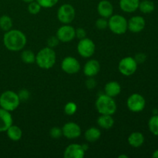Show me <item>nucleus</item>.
Wrapping results in <instances>:
<instances>
[{
	"label": "nucleus",
	"mask_w": 158,
	"mask_h": 158,
	"mask_svg": "<svg viewBox=\"0 0 158 158\" xmlns=\"http://www.w3.org/2000/svg\"><path fill=\"white\" fill-rule=\"evenodd\" d=\"M22 1H23L24 2H26V3H29V2H32L35 1V0H22Z\"/></svg>",
	"instance_id": "79ce46f5"
},
{
	"label": "nucleus",
	"mask_w": 158,
	"mask_h": 158,
	"mask_svg": "<svg viewBox=\"0 0 158 158\" xmlns=\"http://www.w3.org/2000/svg\"><path fill=\"white\" fill-rule=\"evenodd\" d=\"M97 12L101 17L109 19L114 13L112 3L107 0H102L97 6Z\"/></svg>",
	"instance_id": "f3484780"
},
{
	"label": "nucleus",
	"mask_w": 158,
	"mask_h": 158,
	"mask_svg": "<svg viewBox=\"0 0 158 158\" xmlns=\"http://www.w3.org/2000/svg\"><path fill=\"white\" fill-rule=\"evenodd\" d=\"M12 119L11 112L0 107V133L6 132L8 128L12 125Z\"/></svg>",
	"instance_id": "dca6fc26"
},
{
	"label": "nucleus",
	"mask_w": 158,
	"mask_h": 158,
	"mask_svg": "<svg viewBox=\"0 0 158 158\" xmlns=\"http://www.w3.org/2000/svg\"><path fill=\"white\" fill-rule=\"evenodd\" d=\"M144 136L141 132H133L130 134L128 137V143L131 145L132 148H140L144 143Z\"/></svg>",
	"instance_id": "aec40b11"
},
{
	"label": "nucleus",
	"mask_w": 158,
	"mask_h": 158,
	"mask_svg": "<svg viewBox=\"0 0 158 158\" xmlns=\"http://www.w3.org/2000/svg\"><path fill=\"white\" fill-rule=\"evenodd\" d=\"M96 109L100 114L114 115L117 109L114 98L106 94H101L97 97L95 103Z\"/></svg>",
	"instance_id": "7ed1b4c3"
},
{
	"label": "nucleus",
	"mask_w": 158,
	"mask_h": 158,
	"mask_svg": "<svg viewBox=\"0 0 158 158\" xmlns=\"http://www.w3.org/2000/svg\"><path fill=\"white\" fill-rule=\"evenodd\" d=\"M27 43V38L22 31L10 29L6 32L3 36V44L9 51L18 52L23 50Z\"/></svg>",
	"instance_id": "f257e3e1"
},
{
	"label": "nucleus",
	"mask_w": 158,
	"mask_h": 158,
	"mask_svg": "<svg viewBox=\"0 0 158 158\" xmlns=\"http://www.w3.org/2000/svg\"><path fill=\"white\" fill-rule=\"evenodd\" d=\"M35 1L41 6L42 8L49 9V8H52L56 6L59 0H35Z\"/></svg>",
	"instance_id": "c756f323"
},
{
	"label": "nucleus",
	"mask_w": 158,
	"mask_h": 158,
	"mask_svg": "<svg viewBox=\"0 0 158 158\" xmlns=\"http://www.w3.org/2000/svg\"><path fill=\"white\" fill-rule=\"evenodd\" d=\"M59 43H60V40L57 38L56 35V36L49 37L47 40V46L48 47L52 48V49H54L55 47H56L59 45Z\"/></svg>",
	"instance_id": "473e14b6"
},
{
	"label": "nucleus",
	"mask_w": 158,
	"mask_h": 158,
	"mask_svg": "<svg viewBox=\"0 0 158 158\" xmlns=\"http://www.w3.org/2000/svg\"><path fill=\"white\" fill-rule=\"evenodd\" d=\"M152 157L154 158H158V149L154 151L152 154Z\"/></svg>",
	"instance_id": "4c0bfd02"
},
{
	"label": "nucleus",
	"mask_w": 158,
	"mask_h": 158,
	"mask_svg": "<svg viewBox=\"0 0 158 158\" xmlns=\"http://www.w3.org/2000/svg\"><path fill=\"white\" fill-rule=\"evenodd\" d=\"M138 63L136 62L134 57L126 56L120 60L118 64L119 72L123 76L130 77L136 73Z\"/></svg>",
	"instance_id": "0eeeda50"
},
{
	"label": "nucleus",
	"mask_w": 158,
	"mask_h": 158,
	"mask_svg": "<svg viewBox=\"0 0 158 158\" xmlns=\"http://www.w3.org/2000/svg\"><path fill=\"white\" fill-rule=\"evenodd\" d=\"M128 30L134 33H138L142 32L146 26V21L144 18L140 15H135L127 21Z\"/></svg>",
	"instance_id": "4468645a"
},
{
	"label": "nucleus",
	"mask_w": 158,
	"mask_h": 158,
	"mask_svg": "<svg viewBox=\"0 0 158 158\" xmlns=\"http://www.w3.org/2000/svg\"><path fill=\"white\" fill-rule=\"evenodd\" d=\"M12 19L7 15H3L0 17V29L4 32L10 30L12 28Z\"/></svg>",
	"instance_id": "393cba45"
},
{
	"label": "nucleus",
	"mask_w": 158,
	"mask_h": 158,
	"mask_svg": "<svg viewBox=\"0 0 158 158\" xmlns=\"http://www.w3.org/2000/svg\"><path fill=\"white\" fill-rule=\"evenodd\" d=\"M148 128L151 134L158 137V114L153 115L148 120Z\"/></svg>",
	"instance_id": "a878e982"
},
{
	"label": "nucleus",
	"mask_w": 158,
	"mask_h": 158,
	"mask_svg": "<svg viewBox=\"0 0 158 158\" xmlns=\"http://www.w3.org/2000/svg\"><path fill=\"white\" fill-rule=\"evenodd\" d=\"M20 102L18 94L12 90H6L0 95V107L9 112L15 110Z\"/></svg>",
	"instance_id": "20e7f679"
},
{
	"label": "nucleus",
	"mask_w": 158,
	"mask_h": 158,
	"mask_svg": "<svg viewBox=\"0 0 158 158\" xmlns=\"http://www.w3.org/2000/svg\"><path fill=\"white\" fill-rule=\"evenodd\" d=\"M140 2V0H120L119 6L123 12L132 13L138 9Z\"/></svg>",
	"instance_id": "a211bd4d"
},
{
	"label": "nucleus",
	"mask_w": 158,
	"mask_h": 158,
	"mask_svg": "<svg viewBox=\"0 0 158 158\" xmlns=\"http://www.w3.org/2000/svg\"><path fill=\"white\" fill-rule=\"evenodd\" d=\"M82 147H83V150H84L85 151H87V149H88V148H89V147H88L87 144H82Z\"/></svg>",
	"instance_id": "58836bf2"
},
{
	"label": "nucleus",
	"mask_w": 158,
	"mask_h": 158,
	"mask_svg": "<svg viewBox=\"0 0 158 158\" xmlns=\"http://www.w3.org/2000/svg\"><path fill=\"white\" fill-rule=\"evenodd\" d=\"M138 9H140L142 13L149 14L154 12V10L155 9V5H154V2L151 1V0H143V1L140 2Z\"/></svg>",
	"instance_id": "b1692460"
},
{
	"label": "nucleus",
	"mask_w": 158,
	"mask_h": 158,
	"mask_svg": "<svg viewBox=\"0 0 158 158\" xmlns=\"http://www.w3.org/2000/svg\"><path fill=\"white\" fill-rule=\"evenodd\" d=\"M134 59H135L136 62L137 63H143L146 61L147 56L144 53H143V52H139V53H137L134 56Z\"/></svg>",
	"instance_id": "f704fd0d"
},
{
	"label": "nucleus",
	"mask_w": 158,
	"mask_h": 158,
	"mask_svg": "<svg viewBox=\"0 0 158 158\" xmlns=\"http://www.w3.org/2000/svg\"><path fill=\"white\" fill-rule=\"evenodd\" d=\"M96 51V45L89 38L81 39L77 44V52L83 58H90Z\"/></svg>",
	"instance_id": "6e6552de"
},
{
	"label": "nucleus",
	"mask_w": 158,
	"mask_h": 158,
	"mask_svg": "<svg viewBox=\"0 0 158 158\" xmlns=\"http://www.w3.org/2000/svg\"><path fill=\"white\" fill-rule=\"evenodd\" d=\"M61 68L66 73L73 75L77 73L80 71V63L75 57L66 56L62 61Z\"/></svg>",
	"instance_id": "9b49d317"
},
{
	"label": "nucleus",
	"mask_w": 158,
	"mask_h": 158,
	"mask_svg": "<svg viewBox=\"0 0 158 158\" xmlns=\"http://www.w3.org/2000/svg\"><path fill=\"white\" fill-rule=\"evenodd\" d=\"M96 84H97L96 80L93 77H89V79L86 81V86L89 89H94L96 86Z\"/></svg>",
	"instance_id": "e433bc0d"
},
{
	"label": "nucleus",
	"mask_w": 158,
	"mask_h": 158,
	"mask_svg": "<svg viewBox=\"0 0 158 158\" xmlns=\"http://www.w3.org/2000/svg\"><path fill=\"white\" fill-rule=\"evenodd\" d=\"M35 62L41 69H49L53 67L56 62V54L54 49L47 46L40 49L35 55Z\"/></svg>",
	"instance_id": "f03ea898"
},
{
	"label": "nucleus",
	"mask_w": 158,
	"mask_h": 158,
	"mask_svg": "<svg viewBox=\"0 0 158 158\" xmlns=\"http://www.w3.org/2000/svg\"><path fill=\"white\" fill-rule=\"evenodd\" d=\"M20 101H26L29 98V92L26 89H21L18 94Z\"/></svg>",
	"instance_id": "72a5a7b5"
},
{
	"label": "nucleus",
	"mask_w": 158,
	"mask_h": 158,
	"mask_svg": "<svg viewBox=\"0 0 158 158\" xmlns=\"http://www.w3.org/2000/svg\"><path fill=\"white\" fill-rule=\"evenodd\" d=\"M97 123L100 127L104 130H109L112 128L114 125V119L112 115H106V114H100V117L97 118Z\"/></svg>",
	"instance_id": "412c9836"
},
{
	"label": "nucleus",
	"mask_w": 158,
	"mask_h": 158,
	"mask_svg": "<svg viewBox=\"0 0 158 158\" xmlns=\"http://www.w3.org/2000/svg\"><path fill=\"white\" fill-rule=\"evenodd\" d=\"M84 137L86 141L89 142V143H94V142L97 141L100 138L101 131H100V129L95 127H89L85 132Z\"/></svg>",
	"instance_id": "5701e85b"
},
{
	"label": "nucleus",
	"mask_w": 158,
	"mask_h": 158,
	"mask_svg": "<svg viewBox=\"0 0 158 158\" xmlns=\"http://www.w3.org/2000/svg\"><path fill=\"white\" fill-rule=\"evenodd\" d=\"M63 136L67 139H77L80 137L82 131L80 127L74 122H68L62 127Z\"/></svg>",
	"instance_id": "f8f14e48"
},
{
	"label": "nucleus",
	"mask_w": 158,
	"mask_h": 158,
	"mask_svg": "<svg viewBox=\"0 0 158 158\" xmlns=\"http://www.w3.org/2000/svg\"><path fill=\"white\" fill-rule=\"evenodd\" d=\"M85 152L86 151L83 150L81 144L71 143L65 149L63 157L65 158H83L85 156Z\"/></svg>",
	"instance_id": "ddd939ff"
},
{
	"label": "nucleus",
	"mask_w": 158,
	"mask_h": 158,
	"mask_svg": "<svg viewBox=\"0 0 158 158\" xmlns=\"http://www.w3.org/2000/svg\"><path fill=\"white\" fill-rule=\"evenodd\" d=\"M56 35L61 43H69L76 38V29L69 24H63L57 29Z\"/></svg>",
	"instance_id": "9d476101"
},
{
	"label": "nucleus",
	"mask_w": 158,
	"mask_h": 158,
	"mask_svg": "<svg viewBox=\"0 0 158 158\" xmlns=\"http://www.w3.org/2000/svg\"><path fill=\"white\" fill-rule=\"evenodd\" d=\"M21 60L23 62L27 64H32L35 61V55L32 50L26 49L23 50L21 53Z\"/></svg>",
	"instance_id": "bb28decb"
},
{
	"label": "nucleus",
	"mask_w": 158,
	"mask_h": 158,
	"mask_svg": "<svg viewBox=\"0 0 158 158\" xmlns=\"http://www.w3.org/2000/svg\"><path fill=\"white\" fill-rule=\"evenodd\" d=\"M96 27L100 30H104V29L108 28V20L107 19L103 18V17H100L96 21L95 23Z\"/></svg>",
	"instance_id": "7c9ffc66"
},
{
	"label": "nucleus",
	"mask_w": 158,
	"mask_h": 158,
	"mask_svg": "<svg viewBox=\"0 0 158 158\" xmlns=\"http://www.w3.org/2000/svg\"><path fill=\"white\" fill-rule=\"evenodd\" d=\"M104 92L106 95L114 98L121 93V86L117 81H110L105 85Z\"/></svg>",
	"instance_id": "6ab92c4d"
},
{
	"label": "nucleus",
	"mask_w": 158,
	"mask_h": 158,
	"mask_svg": "<svg viewBox=\"0 0 158 158\" xmlns=\"http://www.w3.org/2000/svg\"><path fill=\"white\" fill-rule=\"evenodd\" d=\"M77 110V105L74 102H68L64 106V113L66 115L73 116Z\"/></svg>",
	"instance_id": "cd10ccee"
},
{
	"label": "nucleus",
	"mask_w": 158,
	"mask_h": 158,
	"mask_svg": "<svg viewBox=\"0 0 158 158\" xmlns=\"http://www.w3.org/2000/svg\"><path fill=\"white\" fill-rule=\"evenodd\" d=\"M127 108L134 113H140L144 110L146 106V100L140 94H133L127 100Z\"/></svg>",
	"instance_id": "1a4fd4ad"
},
{
	"label": "nucleus",
	"mask_w": 158,
	"mask_h": 158,
	"mask_svg": "<svg viewBox=\"0 0 158 158\" xmlns=\"http://www.w3.org/2000/svg\"><path fill=\"white\" fill-rule=\"evenodd\" d=\"M49 135L53 139H59L63 136V132H62V128L58 127H54L51 128L49 131Z\"/></svg>",
	"instance_id": "2f4dec72"
},
{
	"label": "nucleus",
	"mask_w": 158,
	"mask_h": 158,
	"mask_svg": "<svg viewBox=\"0 0 158 158\" xmlns=\"http://www.w3.org/2000/svg\"><path fill=\"white\" fill-rule=\"evenodd\" d=\"M153 115H155V114H158V110L157 109H154L152 111Z\"/></svg>",
	"instance_id": "ea45409f"
},
{
	"label": "nucleus",
	"mask_w": 158,
	"mask_h": 158,
	"mask_svg": "<svg viewBox=\"0 0 158 158\" xmlns=\"http://www.w3.org/2000/svg\"><path fill=\"white\" fill-rule=\"evenodd\" d=\"M100 70V64L97 60H89L83 66V73L87 77H94L99 73Z\"/></svg>",
	"instance_id": "2eb2a0df"
},
{
	"label": "nucleus",
	"mask_w": 158,
	"mask_h": 158,
	"mask_svg": "<svg viewBox=\"0 0 158 158\" xmlns=\"http://www.w3.org/2000/svg\"><path fill=\"white\" fill-rule=\"evenodd\" d=\"M108 28L116 35L124 34L128 30L127 20L119 14L112 15L108 19Z\"/></svg>",
	"instance_id": "39448f33"
},
{
	"label": "nucleus",
	"mask_w": 158,
	"mask_h": 158,
	"mask_svg": "<svg viewBox=\"0 0 158 158\" xmlns=\"http://www.w3.org/2000/svg\"><path fill=\"white\" fill-rule=\"evenodd\" d=\"M76 16V11L70 4H63L57 11V19L63 24H70Z\"/></svg>",
	"instance_id": "423d86ee"
},
{
	"label": "nucleus",
	"mask_w": 158,
	"mask_h": 158,
	"mask_svg": "<svg viewBox=\"0 0 158 158\" xmlns=\"http://www.w3.org/2000/svg\"><path fill=\"white\" fill-rule=\"evenodd\" d=\"M6 132L8 137L12 141H19L23 137V131L16 125H11Z\"/></svg>",
	"instance_id": "4be33fe9"
},
{
	"label": "nucleus",
	"mask_w": 158,
	"mask_h": 158,
	"mask_svg": "<svg viewBox=\"0 0 158 158\" xmlns=\"http://www.w3.org/2000/svg\"><path fill=\"white\" fill-rule=\"evenodd\" d=\"M42 7L36 1H33L32 2H29L28 5V11L32 15H36L41 10Z\"/></svg>",
	"instance_id": "c85d7f7f"
},
{
	"label": "nucleus",
	"mask_w": 158,
	"mask_h": 158,
	"mask_svg": "<svg viewBox=\"0 0 158 158\" xmlns=\"http://www.w3.org/2000/svg\"><path fill=\"white\" fill-rule=\"evenodd\" d=\"M118 158H128L127 155H124V154H121V155H119Z\"/></svg>",
	"instance_id": "a19ab883"
},
{
	"label": "nucleus",
	"mask_w": 158,
	"mask_h": 158,
	"mask_svg": "<svg viewBox=\"0 0 158 158\" xmlns=\"http://www.w3.org/2000/svg\"><path fill=\"white\" fill-rule=\"evenodd\" d=\"M86 32L85 31L84 29L83 28H77L76 29V37L78 38L79 40H81V39H83L86 37Z\"/></svg>",
	"instance_id": "c9c22d12"
}]
</instances>
